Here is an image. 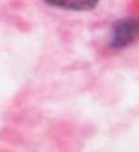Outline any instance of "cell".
I'll use <instances>...</instances> for the list:
<instances>
[{"instance_id": "1", "label": "cell", "mask_w": 139, "mask_h": 152, "mask_svg": "<svg viewBox=\"0 0 139 152\" xmlns=\"http://www.w3.org/2000/svg\"><path fill=\"white\" fill-rule=\"evenodd\" d=\"M139 39V18H121L118 20L109 32L107 47L112 50H123L134 45Z\"/></svg>"}, {"instance_id": "2", "label": "cell", "mask_w": 139, "mask_h": 152, "mask_svg": "<svg viewBox=\"0 0 139 152\" xmlns=\"http://www.w3.org/2000/svg\"><path fill=\"white\" fill-rule=\"evenodd\" d=\"M50 7L61 9V11H73V13H88L96 9L100 0H43Z\"/></svg>"}]
</instances>
